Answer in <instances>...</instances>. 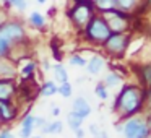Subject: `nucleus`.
Instances as JSON below:
<instances>
[{"instance_id":"32","label":"nucleus","mask_w":151,"mask_h":138,"mask_svg":"<svg viewBox=\"0 0 151 138\" xmlns=\"http://www.w3.org/2000/svg\"><path fill=\"white\" fill-rule=\"evenodd\" d=\"M8 20V15H7V10H0V26Z\"/></svg>"},{"instance_id":"2","label":"nucleus","mask_w":151,"mask_h":138,"mask_svg":"<svg viewBox=\"0 0 151 138\" xmlns=\"http://www.w3.org/2000/svg\"><path fill=\"white\" fill-rule=\"evenodd\" d=\"M26 41V29L17 20H7L0 26V59H7L15 46Z\"/></svg>"},{"instance_id":"31","label":"nucleus","mask_w":151,"mask_h":138,"mask_svg":"<svg viewBox=\"0 0 151 138\" xmlns=\"http://www.w3.org/2000/svg\"><path fill=\"white\" fill-rule=\"evenodd\" d=\"M41 68H42L44 73H46V72H50V70H52V65H50L49 59H44V60H42V63H41Z\"/></svg>"},{"instance_id":"33","label":"nucleus","mask_w":151,"mask_h":138,"mask_svg":"<svg viewBox=\"0 0 151 138\" xmlns=\"http://www.w3.org/2000/svg\"><path fill=\"white\" fill-rule=\"evenodd\" d=\"M73 132H75V137L76 138H85V130H83V128L81 127H78V128H76V130H73Z\"/></svg>"},{"instance_id":"13","label":"nucleus","mask_w":151,"mask_h":138,"mask_svg":"<svg viewBox=\"0 0 151 138\" xmlns=\"http://www.w3.org/2000/svg\"><path fill=\"white\" fill-rule=\"evenodd\" d=\"M18 68L10 59H0V78H15Z\"/></svg>"},{"instance_id":"28","label":"nucleus","mask_w":151,"mask_h":138,"mask_svg":"<svg viewBox=\"0 0 151 138\" xmlns=\"http://www.w3.org/2000/svg\"><path fill=\"white\" fill-rule=\"evenodd\" d=\"M12 7H15L18 12H24L28 8V2H26V0H13Z\"/></svg>"},{"instance_id":"37","label":"nucleus","mask_w":151,"mask_h":138,"mask_svg":"<svg viewBox=\"0 0 151 138\" xmlns=\"http://www.w3.org/2000/svg\"><path fill=\"white\" fill-rule=\"evenodd\" d=\"M36 2H37V4H41V5H44V4L47 2V0H36Z\"/></svg>"},{"instance_id":"23","label":"nucleus","mask_w":151,"mask_h":138,"mask_svg":"<svg viewBox=\"0 0 151 138\" xmlns=\"http://www.w3.org/2000/svg\"><path fill=\"white\" fill-rule=\"evenodd\" d=\"M94 94L98 96V98L101 99V101H106V99L109 98V88L101 81V83H98V85H96V88H94Z\"/></svg>"},{"instance_id":"24","label":"nucleus","mask_w":151,"mask_h":138,"mask_svg":"<svg viewBox=\"0 0 151 138\" xmlns=\"http://www.w3.org/2000/svg\"><path fill=\"white\" fill-rule=\"evenodd\" d=\"M119 10H124V12H130L137 7V0H115Z\"/></svg>"},{"instance_id":"21","label":"nucleus","mask_w":151,"mask_h":138,"mask_svg":"<svg viewBox=\"0 0 151 138\" xmlns=\"http://www.w3.org/2000/svg\"><path fill=\"white\" fill-rule=\"evenodd\" d=\"M83 120H85V117H81L80 114H76V112H73V111H70L68 115H67V124H68V127L72 128V130H76L78 127H81Z\"/></svg>"},{"instance_id":"38","label":"nucleus","mask_w":151,"mask_h":138,"mask_svg":"<svg viewBox=\"0 0 151 138\" xmlns=\"http://www.w3.org/2000/svg\"><path fill=\"white\" fill-rule=\"evenodd\" d=\"M29 138H42V137H39V135H34V137H33V135H31Z\"/></svg>"},{"instance_id":"34","label":"nucleus","mask_w":151,"mask_h":138,"mask_svg":"<svg viewBox=\"0 0 151 138\" xmlns=\"http://www.w3.org/2000/svg\"><path fill=\"white\" fill-rule=\"evenodd\" d=\"M50 112H52L54 117H59V115H60V107H55V106H54L52 111H50Z\"/></svg>"},{"instance_id":"36","label":"nucleus","mask_w":151,"mask_h":138,"mask_svg":"<svg viewBox=\"0 0 151 138\" xmlns=\"http://www.w3.org/2000/svg\"><path fill=\"white\" fill-rule=\"evenodd\" d=\"M2 2H4L5 7H12V4H13V0H2Z\"/></svg>"},{"instance_id":"1","label":"nucleus","mask_w":151,"mask_h":138,"mask_svg":"<svg viewBox=\"0 0 151 138\" xmlns=\"http://www.w3.org/2000/svg\"><path fill=\"white\" fill-rule=\"evenodd\" d=\"M146 107V88L141 85H122L120 91L114 101V112L120 120L133 117L145 111Z\"/></svg>"},{"instance_id":"18","label":"nucleus","mask_w":151,"mask_h":138,"mask_svg":"<svg viewBox=\"0 0 151 138\" xmlns=\"http://www.w3.org/2000/svg\"><path fill=\"white\" fill-rule=\"evenodd\" d=\"M36 68H37V63L34 62V60H28L24 65H21L20 73H21V76H23L26 81H29V80L33 78V75L36 73Z\"/></svg>"},{"instance_id":"29","label":"nucleus","mask_w":151,"mask_h":138,"mask_svg":"<svg viewBox=\"0 0 151 138\" xmlns=\"http://www.w3.org/2000/svg\"><path fill=\"white\" fill-rule=\"evenodd\" d=\"M0 138H17V137L13 135V132H12L10 127H5V128L0 130Z\"/></svg>"},{"instance_id":"26","label":"nucleus","mask_w":151,"mask_h":138,"mask_svg":"<svg viewBox=\"0 0 151 138\" xmlns=\"http://www.w3.org/2000/svg\"><path fill=\"white\" fill-rule=\"evenodd\" d=\"M68 63L73 67H85L86 65V59L80 54H73V55L68 57Z\"/></svg>"},{"instance_id":"8","label":"nucleus","mask_w":151,"mask_h":138,"mask_svg":"<svg viewBox=\"0 0 151 138\" xmlns=\"http://www.w3.org/2000/svg\"><path fill=\"white\" fill-rule=\"evenodd\" d=\"M18 111L10 101H0V124H10L17 119Z\"/></svg>"},{"instance_id":"35","label":"nucleus","mask_w":151,"mask_h":138,"mask_svg":"<svg viewBox=\"0 0 151 138\" xmlns=\"http://www.w3.org/2000/svg\"><path fill=\"white\" fill-rule=\"evenodd\" d=\"M146 122H148V125H150V128H151V109L148 111V114H146Z\"/></svg>"},{"instance_id":"4","label":"nucleus","mask_w":151,"mask_h":138,"mask_svg":"<svg viewBox=\"0 0 151 138\" xmlns=\"http://www.w3.org/2000/svg\"><path fill=\"white\" fill-rule=\"evenodd\" d=\"M120 133L124 135V138H148L151 135V128L146 122V117H141V114H138L120 120Z\"/></svg>"},{"instance_id":"40","label":"nucleus","mask_w":151,"mask_h":138,"mask_svg":"<svg viewBox=\"0 0 151 138\" xmlns=\"http://www.w3.org/2000/svg\"><path fill=\"white\" fill-rule=\"evenodd\" d=\"M148 138H151V135H150V137H148Z\"/></svg>"},{"instance_id":"25","label":"nucleus","mask_w":151,"mask_h":138,"mask_svg":"<svg viewBox=\"0 0 151 138\" xmlns=\"http://www.w3.org/2000/svg\"><path fill=\"white\" fill-rule=\"evenodd\" d=\"M59 93L62 98H70L73 94V86L70 85V81H65V83H60L59 85Z\"/></svg>"},{"instance_id":"7","label":"nucleus","mask_w":151,"mask_h":138,"mask_svg":"<svg viewBox=\"0 0 151 138\" xmlns=\"http://www.w3.org/2000/svg\"><path fill=\"white\" fill-rule=\"evenodd\" d=\"M101 15L107 21L112 33H127L128 26H130V18H132L130 13L119 10V8H112V10L102 12Z\"/></svg>"},{"instance_id":"10","label":"nucleus","mask_w":151,"mask_h":138,"mask_svg":"<svg viewBox=\"0 0 151 138\" xmlns=\"http://www.w3.org/2000/svg\"><path fill=\"white\" fill-rule=\"evenodd\" d=\"M34 117H36V115L26 114L21 119L20 130H18V137L20 138H29L31 137V133H33V130H34Z\"/></svg>"},{"instance_id":"39","label":"nucleus","mask_w":151,"mask_h":138,"mask_svg":"<svg viewBox=\"0 0 151 138\" xmlns=\"http://www.w3.org/2000/svg\"><path fill=\"white\" fill-rule=\"evenodd\" d=\"M73 2H78V0H73Z\"/></svg>"},{"instance_id":"6","label":"nucleus","mask_w":151,"mask_h":138,"mask_svg":"<svg viewBox=\"0 0 151 138\" xmlns=\"http://www.w3.org/2000/svg\"><path fill=\"white\" fill-rule=\"evenodd\" d=\"M130 46V34L128 33H112L102 44L106 54L114 59H122Z\"/></svg>"},{"instance_id":"15","label":"nucleus","mask_w":151,"mask_h":138,"mask_svg":"<svg viewBox=\"0 0 151 138\" xmlns=\"http://www.w3.org/2000/svg\"><path fill=\"white\" fill-rule=\"evenodd\" d=\"M57 91H59V85H57L55 81H52V80L44 81L39 88V94L44 96V98H50V96H54Z\"/></svg>"},{"instance_id":"3","label":"nucleus","mask_w":151,"mask_h":138,"mask_svg":"<svg viewBox=\"0 0 151 138\" xmlns=\"http://www.w3.org/2000/svg\"><path fill=\"white\" fill-rule=\"evenodd\" d=\"M81 31L85 34V39L91 44H96V46H102L106 42V39L112 34L107 21L104 20V17L101 13L93 15L91 20L86 23V26Z\"/></svg>"},{"instance_id":"16","label":"nucleus","mask_w":151,"mask_h":138,"mask_svg":"<svg viewBox=\"0 0 151 138\" xmlns=\"http://www.w3.org/2000/svg\"><path fill=\"white\" fill-rule=\"evenodd\" d=\"M52 72H54V78H55V81L59 83V85L68 81V72H67V68L60 62H57L55 65H52Z\"/></svg>"},{"instance_id":"27","label":"nucleus","mask_w":151,"mask_h":138,"mask_svg":"<svg viewBox=\"0 0 151 138\" xmlns=\"http://www.w3.org/2000/svg\"><path fill=\"white\" fill-rule=\"evenodd\" d=\"M89 133H91L94 138H107V133H106V132L102 130L99 125H96V124L89 125Z\"/></svg>"},{"instance_id":"9","label":"nucleus","mask_w":151,"mask_h":138,"mask_svg":"<svg viewBox=\"0 0 151 138\" xmlns=\"http://www.w3.org/2000/svg\"><path fill=\"white\" fill-rule=\"evenodd\" d=\"M17 94L15 78H0V101H10Z\"/></svg>"},{"instance_id":"41","label":"nucleus","mask_w":151,"mask_h":138,"mask_svg":"<svg viewBox=\"0 0 151 138\" xmlns=\"http://www.w3.org/2000/svg\"><path fill=\"white\" fill-rule=\"evenodd\" d=\"M150 89H151V88H150Z\"/></svg>"},{"instance_id":"12","label":"nucleus","mask_w":151,"mask_h":138,"mask_svg":"<svg viewBox=\"0 0 151 138\" xmlns=\"http://www.w3.org/2000/svg\"><path fill=\"white\" fill-rule=\"evenodd\" d=\"M86 70L89 75H99L102 72V68L106 67V60L101 55H93L89 60H86Z\"/></svg>"},{"instance_id":"19","label":"nucleus","mask_w":151,"mask_h":138,"mask_svg":"<svg viewBox=\"0 0 151 138\" xmlns=\"http://www.w3.org/2000/svg\"><path fill=\"white\" fill-rule=\"evenodd\" d=\"M104 83L107 88H117V86H120L122 85V75L120 73H117L114 70V72H109L107 75L104 76Z\"/></svg>"},{"instance_id":"5","label":"nucleus","mask_w":151,"mask_h":138,"mask_svg":"<svg viewBox=\"0 0 151 138\" xmlns=\"http://www.w3.org/2000/svg\"><path fill=\"white\" fill-rule=\"evenodd\" d=\"M94 12L98 10H96L93 0H78L68 10V18L72 20L76 29H83L86 26V23L91 20V17L94 15Z\"/></svg>"},{"instance_id":"30","label":"nucleus","mask_w":151,"mask_h":138,"mask_svg":"<svg viewBox=\"0 0 151 138\" xmlns=\"http://www.w3.org/2000/svg\"><path fill=\"white\" fill-rule=\"evenodd\" d=\"M47 124V120L44 117H34V128H42Z\"/></svg>"},{"instance_id":"20","label":"nucleus","mask_w":151,"mask_h":138,"mask_svg":"<svg viewBox=\"0 0 151 138\" xmlns=\"http://www.w3.org/2000/svg\"><path fill=\"white\" fill-rule=\"evenodd\" d=\"M28 21H29V24L33 28H36V29H41V28L46 26V17H44L41 12H33V13H29Z\"/></svg>"},{"instance_id":"11","label":"nucleus","mask_w":151,"mask_h":138,"mask_svg":"<svg viewBox=\"0 0 151 138\" xmlns=\"http://www.w3.org/2000/svg\"><path fill=\"white\" fill-rule=\"evenodd\" d=\"M72 111L76 112V114H80L81 117L86 119L89 114H91V106H89L88 99H85L83 96H80V98H75V99H73Z\"/></svg>"},{"instance_id":"14","label":"nucleus","mask_w":151,"mask_h":138,"mask_svg":"<svg viewBox=\"0 0 151 138\" xmlns=\"http://www.w3.org/2000/svg\"><path fill=\"white\" fill-rule=\"evenodd\" d=\"M138 80H140V85L143 88H151V60L143 65H140L138 68Z\"/></svg>"},{"instance_id":"17","label":"nucleus","mask_w":151,"mask_h":138,"mask_svg":"<svg viewBox=\"0 0 151 138\" xmlns=\"http://www.w3.org/2000/svg\"><path fill=\"white\" fill-rule=\"evenodd\" d=\"M62 130H63V124L60 120L47 122V124L41 128V132H42L44 135H57V133H62Z\"/></svg>"},{"instance_id":"22","label":"nucleus","mask_w":151,"mask_h":138,"mask_svg":"<svg viewBox=\"0 0 151 138\" xmlns=\"http://www.w3.org/2000/svg\"><path fill=\"white\" fill-rule=\"evenodd\" d=\"M93 4H94L96 10H98L99 13L107 12V10H112V8H117L115 0H93Z\"/></svg>"}]
</instances>
